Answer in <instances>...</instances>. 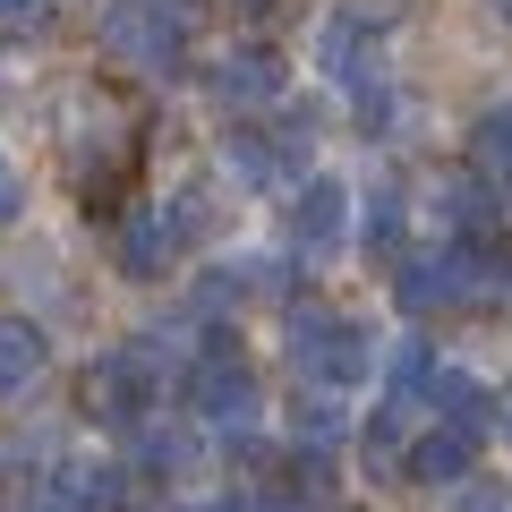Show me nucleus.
Returning a JSON list of instances; mask_svg holds the SVG:
<instances>
[{
    "label": "nucleus",
    "instance_id": "1",
    "mask_svg": "<svg viewBox=\"0 0 512 512\" xmlns=\"http://www.w3.org/2000/svg\"><path fill=\"white\" fill-rule=\"evenodd\" d=\"M367 325H350V316H325V308H299L291 316V359L308 367L316 384H359L367 376Z\"/></svg>",
    "mask_w": 512,
    "mask_h": 512
},
{
    "label": "nucleus",
    "instance_id": "19",
    "mask_svg": "<svg viewBox=\"0 0 512 512\" xmlns=\"http://www.w3.org/2000/svg\"><path fill=\"white\" fill-rule=\"evenodd\" d=\"M504 436H512V402H504Z\"/></svg>",
    "mask_w": 512,
    "mask_h": 512
},
{
    "label": "nucleus",
    "instance_id": "11",
    "mask_svg": "<svg viewBox=\"0 0 512 512\" xmlns=\"http://www.w3.org/2000/svg\"><path fill=\"white\" fill-rule=\"evenodd\" d=\"M60 487L77 495V512H120V504H128L120 461H77V478H60Z\"/></svg>",
    "mask_w": 512,
    "mask_h": 512
},
{
    "label": "nucleus",
    "instance_id": "14",
    "mask_svg": "<svg viewBox=\"0 0 512 512\" xmlns=\"http://www.w3.org/2000/svg\"><path fill=\"white\" fill-rule=\"evenodd\" d=\"M299 436H308L316 453H325V444H342V410H333V402H299Z\"/></svg>",
    "mask_w": 512,
    "mask_h": 512
},
{
    "label": "nucleus",
    "instance_id": "18",
    "mask_svg": "<svg viewBox=\"0 0 512 512\" xmlns=\"http://www.w3.org/2000/svg\"><path fill=\"white\" fill-rule=\"evenodd\" d=\"M487 9H504V18H512V0H487Z\"/></svg>",
    "mask_w": 512,
    "mask_h": 512
},
{
    "label": "nucleus",
    "instance_id": "9",
    "mask_svg": "<svg viewBox=\"0 0 512 512\" xmlns=\"http://www.w3.org/2000/svg\"><path fill=\"white\" fill-rule=\"evenodd\" d=\"M35 376H43V333L26 325V316H0V402L26 393Z\"/></svg>",
    "mask_w": 512,
    "mask_h": 512
},
{
    "label": "nucleus",
    "instance_id": "3",
    "mask_svg": "<svg viewBox=\"0 0 512 512\" xmlns=\"http://www.w3.org/2000/svg\"><path fill=\"white\" fill-rule=\"evenodd\" d=\"M111 52L137 60L146 77H171L180 69V18H171V9H120V18H111Z\"/></svg>",
    "mask_w": 512,
    "mask_h": 512
},
{
    "label": "nucleus",
    "instance_id": "20",
    "mask_svg": "<svg viewBox=\"0 0 512 512\" xmlns=\"http://www.w3.org/2000/svg\"><path fill=\"white\" fill-rule=\"evenodd\" d=\"M0 9H26V0H0Z\"/></svg>",
    "mask_w": 512,
    "mask_h": 512
},
{
    "label": "nucleus",
    "instance_id": "2",
    "mask_svg": "<svg viewBox=\"0 0 512 512\" xmlns=\"http://www.w3.org/2000/svg\"><path fill=\"white\" fill-rule=\"evenodd\" d=\"M146 402H154V359H146V350H111V359H94V376H86V410H94V419H137Z\"/></svg>",
    "mask_w": 512,
    "mask_h": 512
},
{
    "label": "nucleus",
    "instance_id": "5",
    "mask_svg": "<svg viewBox=\"0 0 512 512\" xmlns=\"http://www.w3.org/2000/svg\"><path fill=\"white\" fill-rule=\"evenodd\" d=\"M342 222H350L342 180H308V188H299V214H291V231H299V248H308V256L342 248Z\"/></svg>",
    "mask_w": 512,
    "mask_h": 512
},
{
    "label": "nucleus",
    "instance_id": "7",
    "mask_svg": "<svg viewBox=\"0 0 512 512\" xmlns=\"http://www.w3.org/2000/svg\"><path fill=\"white\" fill-rule=\"evenodd\" d=\"M427 393H436L444 427H461V436H478V427L495 419V402H487V384H478V376H461V367H436V376H427Z\"/></svg>",
    "mask_w": 512,
    "mask_h": 512
},
{
    "label": "nucleus",
    "instance_id": "6",
    "mask_svg": "<svg viewBox=\"0 0 512 512\" xmlns=\"http://www.w3.org/2000/svg\"><path fill=\"white\" fill-rule=\"evenodd\" d=\"M171 248H180V231H171V214H128V231H120V274H163L171 265Z\"/></svg>",
    "mask_w": 512,
    "mask_h": 512
},
{
    "label": "nucleus",
    "instance_id": "13",
    "mask_svg": "<svg viewBox=\"0 0 512 512\" xmlns=\"http://www.w3.org/2000/svg\"><path fill=\"white\" fill-rule=\"evenodd\" d=\"M137 453H146L154 470H188V436H180V427H146V436H137Z\"/></svg>",
    "mask_w": 512,
    "mask_h": 512
},
{
    "label": "nucleus",
    "instance_id": "15",
    "mask_svg": "<svg viewBox=\"0 0 512 512\" xmlns=\"http://www.w3.org/2000/svg\"><path fill=\"white\" fill-rule=\"evenodd\" d=\"M18 205H26V188H18V171H9V154H0V222L18 214Z\"/></svg>",
    "mask_w": 512,
    "mask_h": 512
},
{
    "label": "nucleus",
    "instance_id": "10",
    "mask_svg": "<svg viewBox=\"0 0 512 512\" xmlns=\"http://www.w3.org/2000/svg\"><path fill=\"white\" fill-rule=\"evenodd\" d=\"M214 77H222V94H231V103H265V94L282 86V60H274V52H231Z\"/></svg>",
    "mask_w": 512,
    "mask_h": 512
},
{
    "label": "nucleus",
    "instance_id": "4",
    "mask_svg": "<svg viewBox=\"0 0 512 512\" xmlns=\"http://www.w3.org/2000/svg\"><path fill=\"white\" fill-rule=\"evenodd\" d=\"M197 410H205L214 427H248V419H256V376L231 359V350H214V359L197 367Z\"/></svg>",
    "mask_w": 512,
    "mask_h": 512
},
{
    "label": "nucleus",
    "instance_id": "16",
    "mask_svg": "<svg viewBox=\"0 0 512 512\" xmlns=\"http://www.w3.org/2000/svg\"><path fill=\"white\" fill-rule=\"evenodd\" d=\"M461 512H504V495H495V487H478V495H470Z\"/></svg>",
    "mask_w": 512,
    "mask_h": 512
},
{
    "label": "nucleus",
    "instance_id": "12",
    "mask_svg": "<svg viewBox=\"0 0 512 512\" xmlns=\"http://www.w3.org/2000/svg\"><path fill=\"white\" fill-rule=\"evenodd\" d=\"M478 163H487V171H512V103H495L487 120H478Z\"/></svg>",
    "mask_w": 512,
    "mask_h": 512
},
{
    "label": "nucleus",
    "instance_id": "8",
    "mask_svg": "<svg viewBox=\"0 0 512 512\" xmlns=\"http://www.w3.org/2000/svg\"><path fill=\"white\" fill-rule=\"evenodd\" d=\"M470 453H478V436H461V427H436V436L410 444V478H419V487H453V478L470 470Z\"/></svg>",
    "mask_w": 512,
    "mask_h": 512
},
{
    "label": "nucleus",
    "instance_id": "17",
    "mask_svg": "<svg viewBox=\"0 0 512 512\" xmlns=\"http://www.w3.org/2000/svg\"><path fill=\"white\" fill-rule=\"evenodd\" d=\"M188 512H248L239 495H214V504H188Z\"/></svg>",
    "mask_w": 512,
    "mask_h": 512
}]
</instances>
